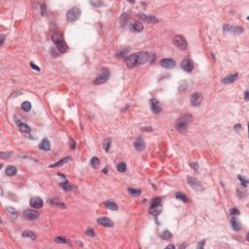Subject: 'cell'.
I'll use <instances>...</instances> for the list:
<instances>
[{"mask_svg": "<svg viewBox=\"0 0 249 249\" xmlns=\"http://www.w3.org/2000/svg\"><path fill=\"white\" fill-rule=\"evenodd\" d=\"M152 56L153 55L147 53V52H140V53L132 54V55L126 58V64H127L128 67L132 68L134 66L144 64V63L149 62V61H152Z\"/></svg>", "mask_w": 249, "mask_h": 249, "instance_id": "1", "label": "cell"}, {"mask_svg": "<svg viewBox=\"0 0 249 249\" xmlns=\"http://www.w3.org/2000/svg\"><path fill=\"white\" fill-rule=\"evenodd\" d=\"M192 121V115L187 113V114L182 115L176 122V130L180 132H185L188 129V126Z\"/></svg>", "mask_w": 249, "mask_h": 249, "instance_id": "2", "label": "cell"}, {"mask_svg": "<svg viewBox=\"0 0 249 249\" xmlns=\"http://www.w3.org/2000/svg\"><path fill=\"white\" fill-rule=\"evenodd\" d=\"M52 38H53L54 43L56 44V49L60 51V53H65V52L68 50L67 44L65 43V41L63 40L62 36H61L60 33L53 34V37H52Z\"/></svg>", "mask_w": 249, "mask_h": 249, "instance_id": "3", "label": "cell"}, {"mask_svg": "<svg viewBox=\"0 0 249 249\" xmlns=\"http://www.w3.org/2000/svg\"><path fill=\"white\" fill-rule=\"evenodd\" d=\"M81 16V10L78 7H72L66 14V19L69 23H74L80 18Z\"/></svg>", "mask_w": 249, "mask_h": 249, "instance_id": "4", "label": "cell"}, {"mask_svg": "<svg viewBox=\"0 0 249 249\" xmlns=\"http://www.w3.org/2000/svg\"><path fill=\"white\" fill-rule=\"evenodd\" d=\"M109 77H110L109 70H108L107 68H102L101 73H100L99 75H98L97 77L95 79L93 84H95V85H101V84L106 82L108 79H109Z\"/></svg>", "mask_w": 249, "mask_h": 249, "instance_id": "5", "label": "cell"}, {"mask_svg": "<svg viewBox=\"0 0 249 249\" xmlns=\"http://www.w3.org/2000/svg\"><path fill=\"white\" fill-rule=\"evenodd\" d=\"M161 209H162V199L160 198L154 199L152 201L151 207H150V213L152 215L157 216L158 214L161 212Z\"/></svg>", "mask_w": 249, "mask_h": 249, "instance_id": "6", "label": "cell"}, {"mask_svg": "<svg viewBox=\"0 0 249 249\" xmlns=\"http://www.w3.org/2000/svg\"><path fill=\"white\" fill-rule=\"evenodd\" d=\"M173 43L179 50H186L188 44H187L186 39L184 38V36L182 35H176L173 39Z\"/></svg>", "mask_w": 249, "mask_h": 249, "instance_id": "7", "label": "cell"}, {"mask_svg": "<svg viewBox=\"0 0 249 249\" xmlns=\"http://www.w3.org/2000/svg\"><path fill=\"white\" fill-rule=\"evenodd\" d=\"M187 182H188V184L192 188L197 190V191H201V190H203V186H201V182H199L198 179L194 178V177L187 176Z\"/></svg>", "mask_w": 249, "mask_h": 249, "instance_id": "8", "label": "cell"}, {"mask_svg": "<svg viewBox=\"0 0 249 249\" xmlns=\"http://www.w3.org/2000/svg\"><path fill=\"white\" fill-rule=\"evenodd\" d=\"M39 213L36 210H31V209H28L23 212V218L28 221H34L38 218Z\"/></svg>", "mask_w": 249, "mask_h": 249, "instance_id": "9", "label": "cell"}, {"mask_svg": "<svg viewBox=\"0 0 249 249\" xmlns=\"http://www.w3.org/2000/svg\"><path fill=\"white\" fill-rule=\"evenodd\" d=\"M224 31L228 33H234V34H240L243 32V28L241 26H224Z\"/></svg>", "mask_w": 249, "mask_h": 249, "instance_id": "10", "label": "cell"}, {"mask_svg": "<svg viewBox=\"0 0 249 249\" xmlns=\"http://www.w3.org/2000/svg\"><path fill=\"white\" fill-rule=\"evenodd\" d=\"M181 68L186 72H192L194 69V62L190 58H185L181 62Z\"/></svg>", "mask_w": 249, "mask_h": 249, "instance_id": "11", "label": "cell"}, {"mask_svg": "<svg viewBox=\"0 0 249 249\" xmlns=\"http://www.w3.org/2000/svg\"><path fill=\"white\" fill-rule=\"evenodd\" d=\"M190 101H191V104L193 106H199L203 101V95H201V93H195L191 95Z\"/></svg>", "mask_w": 249, "mask_h": 249, "instance_id": "12", "label": "cell"}, {"mask_svg": "<svg viewBox=\"0 0 249 249\" xmlns=\"http://www.w3.org/2000/svg\"><path fill=\"white\" fill-rule=\"evenodd\" d=\"M43 199L39 197H33V198L30 199V201H29V204H30L31 207L35 208V209H39L43 206Z\"/></svg>", "mask_w": 249, "mask_h": 249, "instance_id": "13", "label": "cell"}, {"mask_svg": "<svg viewBox=\"0 0 249 249\" xmlns=\"http://www.w3.org/2000/svg\"><path fill=\"white\" fill-rule=\"evenodd\" d=\"M150 107H151L153 112L156 113V114H158V113H160L162 111L161 103H160V101H158L157 99H154V98L150 99Z\"/></svg>", "mask_w": 249, "mask_h": 249, "instance_id": "14", "label": "cell"}, {"mask_svg": "<svg viewBox=\"0 0 249 249\" xmlns=\"http://www.w3.org/2000/svg\"><path fill=\"white\" fill-rule=\"evenodd\" d=\"M97 223L101 226L110 227V228H112V227L114 226V222L111 220L110 218H108V217H99V218L97 219Z\"/></svg>", "mask_w": 249, "mask_h": 249, "instance_id": "15", "label": "cell"}, {"mask_svg": "<svg viewBox=\"0 0 249 249\" xmlns=\"http://www.w3.org/2000/svg\"><path fill=\"white\" fill-rule=\"evenodd\" d=\"M175 60L172 58H164L161 60V65L166 68H173L175 66Z\"/></svg>", "mask_w": 249, "mask_h": 249, "instance_id": "16", "label": "cell"}, {"mask_svg": "<svg viewBox=\"0 0 249 249\" xmlns=\"http://www.w3.org/2000/svg\"><path fill=\"white\" fill-rule=\"evenodd\" d=\"M134 148L138 152L143 151V150L145 149V141L143 140L142 137H138V138H136V140L134 141Z\"/></svg>", "mask_w": 249, "mask_h": 249, "instance_id": "17", "label": "cell"}, {"mask_svg": "<svg viewBox=\"0 0 249 249\" xmlns=\"http://www.w3.org/2000/svg\"><path fill=\"white\" fill-rule=\"evenodd\" d=\"M238 73L230 74V75L226 76L225 78H223V80H222V83H223V84H232V83L235 82L236 79H238Z\"/></svg>", "mask_w": 249, "mask_h": 249, "instance_id": "18", "label": "cell"}, {"mask_svg": "<svg viewBox=\"0 0 249 249\" xmlns=\"http://www.w3.org/2000/svg\"><path fill=\"white\" fill-rule=\"evenodd\" d=\"M138 16L140 17V19H142L143 21H147L149 23H155L158 21V19L155 18L154 16H150V15H145V14H139Z\"/></svg>", "mask_w": 249, "mask_h": 249, "instance_id": "19", "label": "cell"}, {"mask_svg": "<svg viewBox=\"0 0 249 249\" xmlns=\"http://www.w3.org/2000/svg\"><path fill=\"white\" fill-rule=\"evenodd\" d=\"M17 124H18V127H19V130H21V132H26V134H28V132H31L30 127H29L28 125H26V123L19 122V119H17Z\"/></svg>", "mask_w": 249, "mask_h": 249, "instance_id": "20", "label": "cell"}, {"mask_svg": "<svg viewBox=\"0 0 249 249\" xmlns=\"http://www.w3.org/2000/svg\"><path fill=\"white\" fill-rule=\"evenodd\" d=\"M231 225H232V228H233L235 231H240L241 230V224H240V222L238 221V219L236 218V216H234L233 218L231 219Z\"/></svg>", "mask_w": 249, "mask_h": 249, "instance_id": "21", "label": "cell"}, {"mask_svg": "<svg viewBox=\"0 0 249 249\" xmlns=\"http://www.w3.org/2000/svg\"><path fill=\"white\" fill-rule=\"evenodd\" d=\"M39 148L41 150H45V151H49L51 149V143L49 141V139L44 138L42 140V142L39 144Z\"/></svg>", "mask_w": 249, "mask_h": 249, "instance_id": "22", "label": "cell"}, {"mask_svg": "<svg viewBox=\"0 0 249 249\" xmlns=\"http://www.w3.org/2000/svg\"><path fill=\"white\" fill-rule=\"evenodd\" d=\"M49 203L52 204V205H56V206H58V207H65V204L62 203L61 201H60L58 199L56 198H54V199H49Z\"/></svg>", "mask_w": 249, "mask_h": 249, "instance_id": "23", "label": "cell"}, {"mask_svg": "<svg viewBox=\"0 0 249 249\" xmlns=\"http://www.w3.org/2000/svg\"><path fill=\"white\" fill-rule=\"evenodd\" d=\"M70 160H71L70 157H65V158H63L62 160L58 161V162H56V164H52V166H50V167H58V166H63V164H67L68 162H70Z\"/></svg>", "mask_w": 249, "mask_h": 249, "instance_id": "24", "label": "cell"}, {"mask_svg": "<svg viewBox=\"0 0 249 249\" xmlns=\"http://www.w3.org/2000/svg\"><path fill=\"white\" fill-rule=\"evenodd\" d=\"M130 28H132V30H134V32H140V31L143 30L144 26H143V24L141 23H139V21H135V23L130 26Z\"/></svg>", "mask_w": 249, "mask_h": 249, "instance_id": "25", "label": "cell"}, {"mask_svg": "<svg viewBox=\"0 0 249 249\" xmlns=\"http://www.w3.org/2000/svg\"><path fill=\"white\" fill-rule=\"evenodd\" d=\"M130 47H125V48L121 49V50L116 54V56H117V58H125V56L128 55V53L130 52Z\"/></svg>", "mask_w": 249, "mask_h": 249, "instance_id": "26", "label": "cell"}, {"mask_svg": "<svg viewBox=\"0 0 249 249\" xmlns=\"http://www.w3.org/2000/svg\"><path fill=\"white\" fill-rule=\"evenodd\" d=\"M104 205H105V207L109 208L110 210H113V211L118 210V205L113 201H105Z\"/></svg>", "mask_w": 249, "mask_h": 249, "instance_id": "27", "label": "cell"}, {"mask_svg": "<svg viewBox=\"0 0 249 249\" xmlns=\"http://www.w3.org/2000/svg\"><path fill=\"white\" fill-rule=\"evenodd\" d=\"M6 211H7V213H8V215L10 217H12V218H17V217H18V212H17L16 209H15L14 207H12V206H7Z\"/></svg>", "mask_w": 249, "mask_h": 249, "instance_id": "28", "label": "cell"}, {"mask_svg": "<svg viewBox=\"0 0 249 249\" xmlns=\"http://www.w3.org/2000/svg\"><path fill=\"white\" fill-rule=\"evenodd\" d=\"M6 174L8 176H14L17 174V168L14 166H8L6 167Z\"/></svg>", "mask_w": 249, "mask_h": 249, "instance_id": "29", "label": "cell"}, {"mask_svg": "<svg viewBox=\"0 0 249 249\" xmlns=\"http://www.w3.org/2000/svg\"><path fill=\"white\" fill-rule=\"evenodd\" d=\"M23 236H24V238H31L32 240H36V235L31 231H24L23 233Z\"/></svg>", "mask_w": 249, "mask_h": 249, "instance_id": "30", "label": "cell"}, {"mask_svg": "<svg viewBox=\"0 0 249 249\" xmlns=\"http://www.w3.org/2000/svg\"><path fill=\"white\" fill-rule=\"evenodd\" d=\"M111 143H112V140H111L110 138H106V139H104V141H103L102 146H103V148H104V150L106 152H108L110 150Z\"/></svg>", "mask_w": 249, "mask_h": 249, "instance_id": "31", "label": "cell"}, {"mask_svg": "<svg viewBox=\"0 0 249 249\" xmlns=\"http://www.w3.org/2000/svg\"><path fill=\"white\" fill-rule=\"evenodd\" d=\"M91 166H92V167H93V168H97V167L99 166V159H98L97 157L92 158V160H91Z\"/></svg>", "mask_w": 249, "mask_h": 249, "instance_id": "32", "label": "cell"}, {"mask_svg": "<svg viewBox=\"0 0 249 249\" xmlns=\"http://www.w3.org/2000/svg\"><path fill=\"white\" fill-rule=\"evenodd\" d=\"M60 187L63 190L67 191V192H69V191H71V190H72V186H71V184L68 181H65V182H63V183H61L60 184Z\"/></svg>", "mask_w": 249, "mask_h": 249, "instance_id": "33", "label": "cell"}, {"mask_svg": "<svg viewBox=\"0 0 249 249\" xmlns=\"http://www.w3.org/2000/svg\"><path fill=\"white\" fill-rule=\"evenodd\" d=\"M21 109H23V111H26V112H28V111H30L31 109V103L29 101H23V104H21Z\"/></svg>", "mask_w": 249, "mask_h": 249, "instance_id": "34", "label": "cell"}, {"mask_svg": "<svg viewBox=\"0 0 249 249\" xmlns=\"http://www.w3.org/2000/svg\"><path fill=\"white\" fill-rule=\"evenodd\" d=\"M238 178L240 182L241 183V186L244 187V188H246V187H247V184H248V180L246 179V177L242 176V175H238Z\"/></svg>", "mask_w": 249, "mask_h": 249, "instance_id": "35", "label": "cell"}, {"mask_svg": "<svg viewBox=\"0 0 249 249\" xmlns=\"http://www.w3.org/2000/svg\"><path fill=\"white\" fill-rule=\"evenodd\" d=\"M128 191H129V193L132 195V196H134V197L139 196V195L141 194V191H140V190L134 189V188H129L128 189Z\"/></svg>", "mask_w": 249, "mask_h": 249, "instance_id": "36", "label": "cell"}, {"mask_svg": "<svg viewBox=\"0 0 249 249\" xmlns=\"http://www.w3.org/2000/svg\"><path fill=\"white\" fill-rule=\"evenodd\" d=\"M176 198L180 199V201H182L183 203H187L188 201V199H187L186 195L183 194V193H177L176 194Z\"/></svg>", "mask_w": 249, "mask_h": 249, "instance_id": "37", "label": "cell"}, {"mask_svg": "<svg viewBox=\"0 0 249 249\" xmlns=\"http://www.w3.org/2000/svg\"><path fill=\"white\" fill-rule=\"evenodd\" d=\"M161 238H162V240H168L169 238H171V233H170V232H168V231H164V233L161 235Z\"/></svg>", "mask_w": 249, "mask_h": 249, "instance_id": "38", "label": "cell"}, {"mask_svg": "<svg viewBox=\"0 0 249 249\" xmlns=\"http://www.w3.org/2000/svg\"><path fill=\"white\" fill-rule=\"evenodd\" d=\"M117 168L120 172H125L127 170V164H126V162H120L117 166Z\"/></svg>", "mask_w": 249, "mask_h": 249, "instance_id": "39", "label": "cell"}, {"mask_svg": "<svg viewBox=\"0 0 249 249\" xmlns=\"http://www.w3.org/2000/svg\"><path fill=\"white\" fill-rule=\"evenodd\" d=\"M187 87H188V84H187L186 81H181L179 83V91H181V92L186 90Z\"/></svg>", "mask_w": 249, "mask_h": 249, "instance_id": "40", "label": "cell"}, {"mask_svg": "<svg viewBox=\"0 0 249 249\" xmlns=\"http://www.w3.org/2000/svg\"><path fill=\"white\" fill-rule=\"evenodd\" d=\"M55 241L58 243H67V240H66V238H62V236H56V238H55Z\"/></svg>", "mask_w": 249, "mask_h": 249, "instance_id": "41", "label": "cell"}, {"mask_svg": "<svg viewBox=\"0 0 249 249\" xmlns=\"http://www.w3.org/2000/svg\"><path fill=\"white\" fill-rule=\"evenodd\" d=\"M230 213L232 214V215L233 216H236V215H240V210H238V208H232L231 209V211H230Z\"/></svg>", "mask_w": 249, "mask_h": 249, "instance_id": "42", "label": "cell"}, {"mask_svg": "<svg viewBox=\"0 0 249 249\" xmlns=\"http://www.w3.org/2000/svg\"><path fill=\"white\" fill-rule=\"evenodd\" d=\"M190 166H191L192 168H193L194 170H196V171L199 169V164H198V162H190Z\"/></svg>", "mask_w": 249, "mask_h": 249, "instance_id": "43", "label": "cell"}, {"mask_svg": "<svg viewBox=\"0 0 249 249\" xmlns=\"http://www.w3.org/2000/svg\"><path fill=\"white\" fill-rule=\"evenodd\" d=\"M86 234H87L88 236H95V231L92 230V229H89V230L86 231Z\"/></svg>", "mask_w": 249, "mask_h": 249, "instance_id": "44", "label": "cell"}, {"mask_svg": "<svg viewBox=\"0 0 249 249\" xmlns=\"http://www.w3.org/2000/svg\"><path fill=\"white\" fill-rule=\"evenodd\" d=\"M30 66H31V67H32L33 69L35 70V71H37V72H39V71H40V68H39V67H38V66H37V65H35V64H34L33 62H30Z\"/></svg>", "mask_w": 249, "mask_h": 249, "instance_id": "45", "label": "cell"}, {"mask_svg": "<svg viewBox=\"0 0 249 249\" xmlns=\"http://www.w3.org/2000/svg\"><path fill=\"white\" fill-rule=\"evenodd\" d=\"M45 10H46V8H45V4H42V15H45Z\"/></svg>", "mask_w": 249, "mask_h": 249, "instance_id": "46", "label": "cell"}, {"mask_svg": "<svg viewBox=\"0 0 249 249\" xmlns=\"http://www.w3.org/2000/svg\"><path fill=\"white\" fill-rule=\"evenodd\" d=\"M70 142H71V148L74 149V148H75V142H74L73 139H70Z\"/></svg>", "mask_w": 249, "mask_h": 249, "instance_id": "47", "label": "cell"}, {"mask_svg": "<svg viewBox=\"0 0 249 249\" xmlns=\"http://www.w3.org/2000/svg\"><path fill=\"white\" fill-rule=\"evenodd\" d=\"M248 95H249V93H248V91H246L245 92V100L246 101H248Z\"/></svg>", "mask_w": 249, "mask_h": 249, "instance_id": "48", "label": "cell"}, {"mask_svg": "<svg viewBox=\"0 0 249 249\" xmlns=\"http://www.w3.org/2000/svg\"><path fill=\"white\" fill-rule=\"evenodd\" d=\"M203 245H204V240H203V241H201V242L199 243V244L198 245V247H199V248H201V247H203Z\"/></svg>", "mask_w": 249, "mask_h": 249, "instance_id": "49", "label": "cell"}, {"mask_svg": "<svg viewBox=\"0 0 249 249\" xmlns=\"http://www.w3.org/2000/svg\"><path fill=\"white\" fill-rule=\"evenodd\" d=\"M4 38H5V36H4V35H1V44H3V42H4Z\"/></svg>", "mask_w": 249, "mask_h": 249, "instance_id": "50", "label": "cell"}, {"mask_svg": "<svg viewBox=\"0 0 249 249\" xmlns=\"http://www.w3.org/2000/svg\"><path fill=\"white\" fill-rule=\"evenodd\" d=\"M166 248H174V245H171V244L170 245H167Z\"/></svg>", "mask_w": 249, "mask_h": 249, "instance_id": "51", "label": "cell"}]
</instances>
